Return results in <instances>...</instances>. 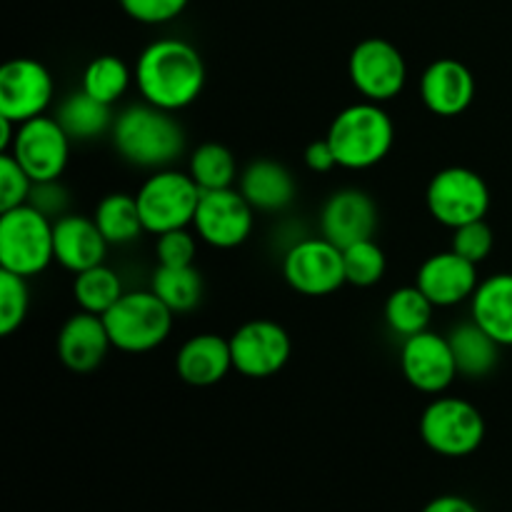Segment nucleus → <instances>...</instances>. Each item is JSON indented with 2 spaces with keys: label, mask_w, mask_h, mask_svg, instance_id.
<instances>
[{
  "label": "nucleus",
  "mask_w": 512,
  "mask_h": 512,
  "mask_svg": "<svg viewBox=\"0 0 512 512\" xmlns=\"http://www.w3.org/2000/svg\"><path fill=\"white\" fill-rule=\"evenodd\" d=\"M133 73L140 98L170 113L193 105L205 88L203 55L180 38L145 45Z\"/></svg>",
  "instance_id": "obj_1"
},
{
  "label": "nucleus",
  "mask_w": 512,
  "mask_h": 512,
  "mask_svg": "<svg viewBox=\"0 0 512 512\" xmlns=\"http://www.w3.org/2000/svg\"><path fill=\"white\" fill-rule=\"evenodd\" d=\"M110 138L125 163L145 170L170 168L185 150V130L175 113L145 100L115 115Z\"/></svg>",
  "instance_id": "obj_2"
},
{
  "label": "nucleus",
  "mask_w": 512,
  "mask_h": 512,
  "mask_svg": "<svg viewBox=\"0 0 512 512\" xmlns=\"http://www.w3.org/2000/svg\"><path fill=\"white\" fill-rule=\"evenodd\" d=\"M338 168L368 170L383 163L395 143V123L383 103L363 100L340 110L328 128Z\"/></svg>",
  "instance_id": "obj_3"
},
{
  "label": "nucleus",
  "mask_w": 512,
  "mask_h": 512,
  "mask_svg": "<svg viewBox=\"0 0 512 512\" xmlns=\"http://www.w3.org/2000/svg\"><path fill=\"white\" fill-rule=\"evenodd\" d=\"M175 313L153 290H128L103 315L110 343L130 355L150 353L168 340Z\"/></svg>",
  "instance_id": "obj_4"
},
{
  "label": "nucleus",
  "mask_w": 512,
  "mask_h": 512,
  "mask_svg": "<svg viewBox=\"0 0 512 512\" xmlns=\"http://www.w3.org/2000/svg\"><path fill=\"white\" fill-rule=\"evenodd\" d=\"M55 260L53 220L30 203L0 213V268L35 278Z\"/></svg>",
  "instance_id": "obj_5"
},
{
  "label": "nucleus",
  "mask_w": 512,
  "mask_h": 512,
  "mask_svg": "<svg viewBox=\"0 0 512 512\" xmlns=\"http://www.w3.org/2000/svg\"><path fill=\"white\" fill-rule=\"evenodd\" d=\"M200 195L203 190L195 185L190 173L175 168L153 170L135 193L145 233L163 235L193 225Z\"/></svg>",
  "instance_id": "obj_6"
},
{
  "label": "nucleus",
  "mask_w": 512,
  "mask_h": 512,
  "mask_svg": "<svg viewBox=\"0 0 512 512\" xmlns=\"http://www.w3.org/2000/svg\"><path fill=\"white\" fill-rule=\"evenodd\" d=\"M420 438L443 458H465L483 445L485 418L468 400L440 395L420 415Z\"/></svg>",
  "instance_id": "obj_7"
},
{
  "label": "nucleus",
  "mask_w": 512,
  "mask_h": 512,
  "mask_svg": "<svg viewBox=\"0 0 512 512\" xmlns=\"http://www.w3.org/2000/svg\"><path fill=\"white\" fill-rule=\"evenodd\" d=\"M425 205L433 220L455 230L473 220H485L490 210V188L475 170L450 165L430 178Z\"/></svg>",
  "instance_id": "obj_8"
},
{
  "label": "nucleus",
  "mask_w": 512,
  "mask_h": 512,
  "mask_svg": "<svg viewBox=\"0 0 512 512\" xmlns=\"http://www.w3.org/2000/svg\"><path fill=\"white\" fill-rule=\"evenodd\" d=\"M283 278L295 293L308 295V298L333 295L348 283L343 248L330 243L323 235L298 240L283 255Z\"/></svg>",
  "instance_id": "obj_9"
},
{
  "label": "nucleus",
  "mask_w": 512,
  "mask_h": 512,
  "mask_svg": "<svg viewBox=\"0 0 512 512\" xmlns=\"http://www.w3.org/2000/svg\"><path fill=\"white\" fill-rule=\"evenodd\" d=\"M348 75L353 88L373 103H388L405 90L408 63L403 53L385 38H365L348 58Z\"/></svg>",
  "instance_id": "obj_10"
},
{
  "label": "nucleus",
  "mask_w": 512,
  "mask_h": 512,
  "mask_svg": "<svg viewBox=\"0 0 512 512\" xmlns=\"http://www.w3.org/2000/svg\"><path fill=\"white\" fill-rule=\"evenodd\" d=\"M233 370L250 380H265L278 375L288 365L293 340L288 330L275 320H248L230 335Z\"/></svg>",
  "instance_id": "obj_11"
},
{
  "label": "nucleus",
  "mask_w": 512,
  "mask_h": 512,
  "mask_svg": "<svg viewBox=\"0 0 512 512\" xmlns=\"http://www.w3.org/2000/svg\"><path fill=\"white\" fill-rule=\"evenodd\" d=\"M255 208L235 188L205 190L195 210L193 228L203 243L218 250H233L250 238Z\"/></svg>",
  "instance_id": "obj_12"
},
{
  "label": "nucleus",
  "mask_w": 512,
  "mask_h": 512,
  "mask_svg": "<svg viewBox=\"0 0 512 512\" xmlns=\"http://www.w3.org/2000/svg\"><path fill=\"white\" fill-rule=\"evenodd\" d=\"M10 155L23 165L33 183L60 180L70 160V135L55 115H38L18 125Z\"/></svg>",
  "instance_id": "obj_13"
},
{
  "label": "nucleus",
  "mask_w": 512,
  "mask_h": 512,
  "mask_svg": "<svg viewBox=\"0 0 512 512\" xmlns=\"http://www.w3.org/2000/svg\"><path fill=\"white\" fill-rule=\"evenodd\" d=\"M53 93V75L40 60L13 58L0 68V115L18 125L45 115Z\"/></svg>",
  "instance_id": "obj_14"
},
{
  "label": "nucleus",
  "mask_w": 512,
  "mask_h": 512,
  "mask_svg": "<svg viewBox=\"0 0 512 512\" xmlns=\"http://www.w3.org/2000/svg\"><path fill=\"white\" fill-rule=\"evenodd\" d=\"M400 370L415 390L428 395H443L460 375L450 340L433 330L403 340Z\"/></svg>",
  "instance_id": "obj_15"
},
{
  "label": "nucleus",
  "mask_w": 512,
  "mask_h": 512,
  "mask_svg": "<svg viewBox=\"0 0 512 512\" xmlns=\"http://www.w3.org/2000/svg\"><path fill=\"white\" fill-rule=\"evenodd\" d=\"M320 235L338 248L375 238L380 215L373 195L360 188H340L320 208Z\"/></svg>",
  "instance_id": "obj_16"
},
{
  "label": "nucleus",
  "mask_w": 512,
  "mask_h": 512,
  "mask_svg": "<svg viewBox=\"0 0 512 512\" xmlns=\"http://www.w3.org/2000/svg\"><path fill=\"white\" fill-rule=\"evenodd\" d=\"M415 285L428 295L435 308H453L473 298L478 290V265L465 260L455 250L435 253L418 268Z\"/></svg>",
  "instance_id": "obj_17"
},
{
  "label": "nucleus",
  "mask_w": 512,
  "mask_h": 512,
  "mask_svg": "<svg viewBox=\"0 0 512 512\" xmlns=\"http://www.w3.org/2000/svg\"><path fill=\"white\" fill-rule=\"evenodd\" d=\"M475 75L455 58H438L420 75V98L425 108L440 118L463 115L475 100Z\"/></svg>",
  "instance_id": "obj_18"
},
{
  "label": "nucleus",
  "mask_w": 512,
  "mask_h": 512,
  "mask_svg": "<svg viewBox=\"0 0 512 512\" xmlns=\"http://www.w3.org/2000/svg\"><path fill=\"white\" fill-rule=\"evenodd\" d=\"M55 348H58L60 363L68 370L80 375L93 373L113 348L103 315L85 313V310L70 315L60 328Z\"/></svg>",
  "instance_id": "obj_19"
},
{
  "label": "nucleus",
  "mask_w": 512,
  "mask_h": 512,
  "mask_svg": "<svg viewBox=\"0 0 512 512\" xmlns=\"http://www.w3.org/2000/svg\"><path fill=\"white\" fill-rule=\"evenodd\" d=\"M53 243L55 263H60L73 275L105 263L110 248L95 218L75 213H65L53 220Z\"/></svg>",
  "instance_id": "obj_20"
},
{
  "label": "nucleus",
  "mask_w": 512,
  "mask_h": 512,
  "mask_svg": "<svg viewBox=\"0 0 512 512\" xmlns=\"http://www.w3.org/2000/svg\"><path fill=\"white\" fill-rule=\"evenodd\" d=\"M230 370H233L230 340L215 333L193 335L180 345L178 355H175V373L193 388H210V385L220 383Z\"/></svg>",
  "instance_id": "obj_21"
},
{
  "label": "nucleus",
  "mask_w": 512,
  "mask_h": 512,
  "mask_svg": "<svg viewBox=\"0 0 512 512\" xmlns=\"http://www.w3.org/2000/svg\"><path fill=\"white\" fill-rule=\"evenodd\" d=\"M240 193L260 213H280L298 195V183L290 168L270 158H258L240 173Z\"/></svg>",
  "instance_id": "obj_22"
},
{
  "label": "nucleus",
  "mask_w": 512,
  "mask_h": 512,
  "mask_svg": "<svg viewBox=\"0 0 512 512\" xmlns=\"http://www.w3.org/2000/svg\"><path fill=\"white\" fill-rule=\"evenodd\" d=\"M470 320H475L503 348H512V273L480 280L470 298Z\"/></svg>",
  "instance_id": "obj_23"
},
{
  "label": "nucleus",
  "mask_w": 512,
  "mask_h": 512,
  "mask_svg": "<svg viewBox=\"0 0 512 512\" xmlns=\"http://www.w3.org/2000/svg\"><path fill=\"white\" fill-rule=\"evenodd\" d=\"M450 348H453L458 373L463 378H485L493 373L500 363V350L503 345L490 338L475 320L460 323L448 335Z\"/></svg>",
  "instance_id": "obj_24"
},
{
  "label": "nucleus",
  "mask_w": 512,
  "mask_h": 512,
  "mask_svg": "<svg viewBox=\"0 0 512 512\" xmlns=\"http://www.w3.org/2000/svg\"><path fill=\"white\" fill-rule=\"evenodd\" d=\"M55 118L63 125L70 140H95L100 135L110 133L115 123L113 105H105L85 93L83 88L73 90L60 100Z\"/></svg>",
  "instance_id": "obj_25"
},
{
  "label": "nucleus",
  "mask_w": 512,
  "mask_h": 512,
  "mask_svg": "<svg viewBox=\"0 0 512 512\" xmlns=\"http://www.w3.org/2000/svg\"><path fill=\"white\" fill-rule=\"evenodd\" d=\"M93 218L110 245H130L145 233L135 195L108 193L95 205Z\"/></svg>",
  "instance_id": "obj_26"
},
{
  "label": "nucleus",
  "mask_w": 512,
  "mask_h": 512,
  "mask_svg": "<svg viewBox=\"0 0 512 512\" xmlns=\"http://www.w3.org/2000/svg\"><path fill=\"white\" fill-rule=\"evenodd\" d=\"M150 290L173 310L175 315L193 313L203 300V275L195 265H180V268H170V265H158L150 280Z\"/></svg>",
  "instance_id": "obj_27"
},
{
  "label": "nucleus",
  "mask_w": 512,
  "mask_h": 512,
  "mask_svg": "<svg viewBox=\"0 0 512 512\" xmlns=\"http://www.w3.org/2000/svg\"><path fill=\"white\" fill-rule=\"evenodd\" d=\"M435 305L430 303L428 295L418 288V285H405V288L393 290L385 300V323H388L390 333L400 335V338H410L423 330H428L430 318H433Z\"/></svg>",
  "instance_id": "obj_28"
},
{
  "label": "nucleus",
  "mask_w": 512,
  "mask_h": 512,
  "mask_svg": "<svg viewBox=\"0 0 512 512\" xmlns=\"http://www.w3.org/2000/svg\"><path fill=\"white\" fill-rule=\"evenodd\" d=\"M133 80L135 73L125 60H120L118 55H98L85 65L83 75H80V88L100 103L115 105L128 93Z\"/></svg>",
  "instance_id": "obj_29"
},
{
  "label": "nucleus",
  "mask_w": 512,
  "mask_h": 512,
  "mask_svg": "<svg viewBox=\"0 0 512 512\" xmlns=\"http://www.w3.org/2000/svg\"><path fill=\"white\" fill-rule=\"evenodd\" d=\"M188 173L200 190L233 188L238 178V160L233 150L220 143H203L193 150L188 160Z\"/></svg>",
  "instance_id": "obj_30"
},
{
  "label": "nucleus",
  "mask_w": 512,
  "mask_h": 512,
  "mask_svg": "<svg viewBox=\"0 0 512 512\" xmlns=\"http://www.w3.org/2000/svg\"><path fill=\"white\" fill-rule=\"evenodd\" d=\"M120 275L105 263L83 270L73 280V298L80 310L93 315H105L123 295Z\"/></svg>",
  "instance_id": "obj_31"
},
{
  "label": "nucleus",
  "mask_w": 512,
  "mask_h": 512,
  "mask_svg": "<svg viewBox=\"0 0 512 512\" xmlns=\"http://www.w3.org/2000/svg\"><path fill=\"white\" fill-rule=\"evenodd\" d=\"M343 265L348 285L373 288L383 280L385 270H388V258H385L383 248L375 243V238H368L343 248Z\"/></svg>",
  "instance_id": "obj_32"
},
{
  "label": "nucleus",
  "mask_w": 512,
  "mask_h": 512,
  "mask_svg": "<svg viewBox=\"0 0 512 512\" xmlns=\"http://www.w3.org/2000/svg\"><path fill=\"white\" fill-rule=\"evenodd\" d=\"M30 290L28 278L0 268V335L8 338L28 318Z\"/></svg>",
  "instance_id": "obj_33"
},
{
  "label": "nucleus",
  "mask_w": 512,
  "mask_h": 512,
  "mask_svg": "<svg viewBox=\"0 0 512 512\" xmlns=\"http://www.w3.org/2000/svg\"><path fill=\"white\" fill-rule=\"evenodd\" d=\"M33 178L10 153L0 155V213L25 205L33 193Z\"/></svg>",
  "instance_id": "obj_34"
},
{
  "label": "nucleus",
  "mask_w": 512,
  "mask_h": 512,
  "mask_svg": "<svg viewBox=\"0 0 512 512\" xmlns=\"http://www.w3.org/2000/svg\"><path fill=\"white\" fill-rule=\"evenodd\" d=\"M495 248V235L485 220H473L468 225H460L453 230V245L450 250H455L458 255H463L470 263L480 265L490 258Z\"/></svg>",
  "instance_id": "obj_35"
},
{
  "label": "nucleus",
  "mask_w": 512,
  "mask_h": 512,
  "mask_svg": "<svg viewBox=\"0 0 512 512\" xmlns=\"http://www.w3.org/2000/svg\"><path fill=\"white\" fill-rule=\"evenodd\" d=\"M195 253H198V240H195V235L188 228L170 230V233L158 235V243H155L158 265H170V268L193 265Z\"/></svg>",
  "instance_id": "obj_36"
},
{
  "label": "nucleus",
  "mask_w": 512,
  "mask_h": 512,
  "mask_svg": "<svg viewBox=\"0 0 512 512\" xmlns=\"http://www.w3.org/2000/svg\"><path fill=\"white\" fill-rule=\"evenodd\" d=\"M123 13L135 23L163 25L183 15L190 0H118Z\"/></svg>",
  "instance_id": "obj_37"
},
{
  "label": "nucleus",
  "mask_w": 512,
  "mask_h": 512,
  "mask_svg": "<svg viewBox=\"0 0 512 512\" xmlns=\"http://www.w3.org/2000/svg\"><path fill=\"white\" fill-rule=\"evenodd\" d=\"M28 203L33 208H38L43 215H48L50 220H58L60 215L68 213L70 195L65 190V185H60V180H45V183L33 185V193H30Z\"/></svg>",
  "instance_id": "obj_38"
},
{
  "label": "nucleus",
  "mask_w": 512,
  "mask_h": 512,
  "mask_svg": "<svg viewBox=\"0 0 512 512\" xmlns=\"http://www.w3.org/2000/svg\"><path fill=\"white\" fill-rule=\"evenodd\" d=\"M305 165H308L313 173H330L333 168H338V158H335L328 138L313 140V143L305 148Z\"/></svg>",
  "instance_id": "obj_39"
},
{
  "label": "nucleus",
  "mask_w": 512,
  "mask_h": 512,
  "mask_svg": "<svg viewBox=\"0 0 512 512\" xmlns=\"http://www.w3.org/2000/svg\"><path fill=\"white\" fill-rule=\"evenodd\" d=\"M423 512H480V510L475 508L468 498H463V495H440V498L430 500V503L423 508Z\"/></svg>",
  "instance_id": "obj_40"
},
{
  "label": "nucleus",
  "mask_w": 512,
  "mask_h": 512,
  "mask_svg": "<svg viewBox=\"0 0 512 512\" xmlns=\"http://www.w3.org/2000/svg\"><path fill=\"white\" fill-rule=\"evenodd\" d=\"M15 135H18V123L5 118V115H0V150H3V153H10V148H13L15 143Z\"/></svg>",
  "instance_id": "obj_41"
}]
</instances>
